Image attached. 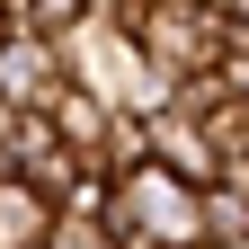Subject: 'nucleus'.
I'll return each instance as SVG.
<instances>
[{
    "instance_id": "obj_1",
    "label": "nucleus",
    "mask_w": 249,
    "mask_h": 249,
    "mask_svg": "<svg viewBox=\"0 0 249 249\" xmlns=\"http://www.w3.org/2000/svg\"><path fill=\"white\" fill-rule=\"evenodd\" d=\"M107 18L142 45V62L160 71V89H187L223 62V36H231V9L223 0H107Z\"/></svg>"
},
{
    "instance_id": "obj_4",
    "label": "nucleus",
    "mask_w": 249,
    "mask_h": 249,
    "mask_svg": "<svg viewBox=\"0 0 249 249\" xmlns=\"http://www.w3.org/2000/svg\"><path fill=\"white\" fill-rule=\"evenodd\" d=\"M62 89H71V71H62L53 45H36V36L0 45V107H9V116H53Z\"/></svg>"
},
{
    "instance_id": "obj_2",
    "label": "nucleus",
    "mask_w": 249,
    "mask_h": 249,
    "mask_svg": "<svg viewBox=\"0 0 249 249\" xmlns=\"http://www.w3.org/2000/svg\"><path fill=\"white\" fill-rule=\"evenodd\" d=\"M62 71H71V89H89V98H98V107H116V116H160V107H169L160 71H151V62H142V45L107 18V0H89V27L62 45Z\"/></svg>"
},
{
    "instance_id": "obj_3",
    "label": "nucleus",
    "mask_w": 249,
    "mask_h": 249,
    "mask_svg": "<svg viewBox=\"0 0 249 249\" xmlns=\"http://www.w3.org/2000/svg\"><path fill=\"white\" fill-rule=\"evenodd\" d=\"M98 223L124 249H196V187L151 160V169H134V178L107 187V213H98Z\"/></svg>"
},
{
    "instance_id": "obj_6",
    "label": "nucleus",
    "mask_w": 249,
    "mask_h": 249,
    "mask_svg": "<svg viewBox=\"0 0 249 249\" xmlns=\"http://www.w3.org/2000/svg\"><path fill=\"white\" fill-rule=\"evenodd\" d=\"M107 124H116V107H98V98H89V89H62V98H53V142L71 151L80 169L98 160V142H107Z\"/></svg>"
},
{
    "instance_id": "obj_8",
    "label": "nucleus",
    "mask_w": 249,
    "mask_h": 249,
    "mask_svg": "<svg viewBox=\"0 0 249 249\" xmlns=\"http://www.w3.org/2000/svg\"><path fill=\"white\" fill-rule=\"evenodd\" d=\"M196 249H249V187H205L196 196Z\"/></svg>"
},
{
    "instance_id": "obj_9",
    "label": "nucleus",
    "mask_w": 249,
    "mask_h": 249,
    "mask_svg": "<svg viewBox=\"0 0 249 249\" xmlns=\"http://www.w3.org/2000/svg\"><path fill=\"white\" fill-rule=\"evenodd\" d=\"M134 169H151V116H116L107 124V142H98V160H89V178H134Z\"/></svg>"
},
{
    "instance_id": "obj_10",
    "label": "nucleus",
    "mask_w": 249,
    "mask_h": 249,
    "mask_svg": "<svg viewBox=\"0 0 249 249\" xmlns=\"http://www.w3.org/2000/svg\"><path fill=\"white\" fill-rule=\"evenodd\" d=\"M53 249H124L107 223H53Z\"/></svg>"
},
{
    "instance_id": "obj_5",
    "label": "nucleus",
    "mask_w": 249,
    "mask_h": 249,
    "mask_svg": "<svg viewBox=\"0 0 249 249\" xmlns=\"http://www.w3.org/2000/svg\"><path fill=\"white\" fill-rule=\"evenodd\" d=\"M151 160H160L169 178H187L196 196L213 187V169H223V160H213V134H205L187 107H160V116H151Z\"/></svg>"
},
{
    "instance_id": "obj_7",
    "label": "nucleus",
    "mask_w": 249,
    "mask_h": 249,
    "mask_svg": "<svg viewBox=\"0 0 249 249\" xmlns=\"http://www.w3.org/2000/svg\"><path fill=\"white\" fill-rule=\"evenodd\" d=\"M0 249H53V205L27 178H0Z\"/></svg>"
}]
</instances>
